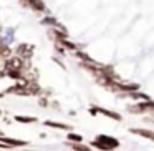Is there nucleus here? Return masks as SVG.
<instances>
[{
	"instance_id": "obj_1",
	"label": "nucleus",
	"mask_w": 154,
	"mask_h": 151,
	"mask_svg": "<svg viewBox=\"0 0 154 151\" xmlns=\"http://www.w3.org/2000/svg\"><path fill=\"white\" fill-rule=\"evenodd\" d=\"M94 146L103 148V149H106V148H116L118 141L113 140V138H108V136H101L98 141H94Z\"/></svg>"
},
{
	"instance_id": "obj_2",
	"label": "nucleus",
	"mask_w": 154,
	"mask_h": 151,
	"mask_svg": "<svg viewBox=\"0 0 154 151\" xmlns=\"http://www.w3.org/2000/svg\"><path fill=\"white\" fill-rule=\"evenodd\" d=\"M131 131H133V133L141 134V136H146V138H149V140L154 141V134L151 133V131H146V130H131Z\"/></svg>"
},
{
	"instance_id": "obj_3",
	"label": "nucleus",
	"mask_w": 154,
	"mask_h": 151,
	"mask_svg": "<svg viewBox=\"0 0 154 151\" xmlns=\"http://www.w3.org/2000/svg\"><path fill=\"white\" fill-rule=\"evenodd\" d=\"M30 4L33 5L35 8H37V10H43V4H42V2H38V0H30Z\"/></svg>"
},
{
	"instance_id": "obj_4",
	"label": "nucleus",
	"mask_w": 154,
	"mask_h": 151,
	"mask_svg": "<svg viewBox=\"0 0 154 151\" xmlns=\"http://www.w3.org/2000/svg\"><path fill=\"white\" fill-rule=\"evenodd\" d=\"M15 120L22 121V123H28V121H35V118H25V116H17Z\"/></svg>"
},
{
	"instance_id": "obj_5",
	"label": "nucleus",
	"mask_w": 154,
	"mask_h": 151,
	"mask_svg": "<svg viewBox=\"0 0 154 151\" xmlns=\"http://www.w3.org/2000/svg\"><path fill=\"white\" fill-rule=\"evenodd\" d=\"M48 126H57V128H63V130H65V128H66V126H65V124H60V123H51V121H48Z\"/></svg>"
},
{
	"instance_id": "obj_6",
	"label": "nucleus",
	"mask_w": 154,
	"mask_h": 151,
	"mask_svg": "<svg viewBox=\"0 0 154 151\" xmlns=\"http://www.w3.org/2000/svg\"><path fill=\"white\" fill-rule=\"evenodd\" d=\"M68 138H70V140H73V141H80L81 140L80 136H76V134H68Z\"/></svg>"
}]
</instances>
